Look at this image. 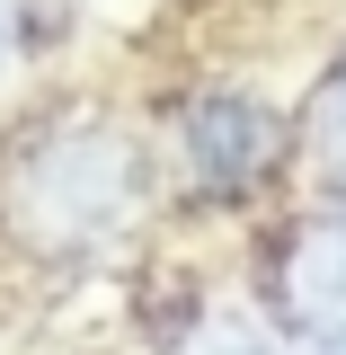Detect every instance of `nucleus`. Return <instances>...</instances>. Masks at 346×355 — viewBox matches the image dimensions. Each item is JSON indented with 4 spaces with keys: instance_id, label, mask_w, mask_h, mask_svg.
<instances>
[{
    "instance_id": "1",
    "label": "nucleus",
    "mask_w": 346,
    "mask_h": 355,
    "mask_svg": "<svg viewBox=\"0 0 346 355\" xmlns=\"http://www.w3.org/2000/svg\"><path fill=\"white\" fill-rule=\"evenodd\" d=\"M151 142L107 107H53L0 142V249L89 266L151 222Z\"/></svg>"
},
{
    "instance_id": "2",
    "label": "nucleus",
    "mask_w": 346,
    "mask_h": 355,
    "mask_svg": "<svg viewBox=\"0 0 346 355\" xmlns=\"http://www.w3.org/2000/svg\"><path fill=\"white\" fill-rule=\"evenodd\" d=\"M169 142H178V169H187V187L205 205H240L293 160V125L249 89H196L178 107Z\"/></svg>"
},
{
    "instance_id": "3",
    "label": "nucleus",
    "mask_w": 346,
    "mask_h": 355,
    "mask_svg": "<svg viewBox=\"0 0 346 355\" xmlns=\"http://www.w3.org/2000/svg\"><path fill=\"white\" fill-rule=\"evenodd\" d=\"M266 320L320 355H346V214H302L258 258Z\"/></svg>"
},
{
    "instance_id": "4",
    "label": "nucleus",
    "mask_w": 346,
    "mask_h": 355,
    "mask_svg": "<svg viewBox=\"0 0 346 355\" xmlns=\"http://www.w3.org/2000/svg\"><path fill=\"white\" fill-rule=\"evenodd\" d=\"M293 160H302L311 187H320V214H346V62L302 98V116H293Z\"/></svg>"
},
{
    "instance_id": "5",
    "label": "nucleus",
    "mask_w": 346,
    "mask_h": 355,
    "mask_svg": "<svg viewBox=\"0 0 346 355\" xmlns=\"http://www.w3.org/2000/svg\"><path fill=\"white\" fill-rule=\"evenodd\" d=\"M178 355H275V338H258L249 320H205Z\"/></svg>"
},
{
    "instance_id": "6",
    "label": "nucleus",
    "mask_w": 346,
    "mask_h": 355,
    "mask_svg": "<svg viewBox=\"0 0 346 355\" xmlns=\"http://www.w3.org/2000/svg\"><path fill=\"white\" fill-rule=\"evenodd\" d=\"M18 36H27V18H18V0H0V80L18 71Z\"/></svg>"
}]
</instances>
